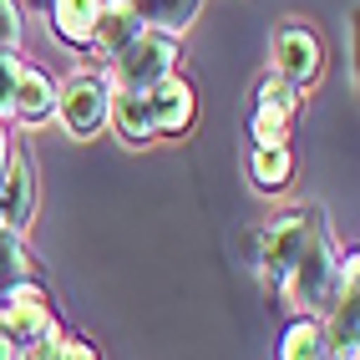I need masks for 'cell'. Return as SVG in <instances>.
I'll list each match as a JSON object with an SVG mask.
<instances>
[{"instance_id": "ba28073f", "label": "cell", "mask_w": 360, "mask_h": 360, "mask_svg": "<svg viewBox=\"0 0 360 360\" xmlns=\"http://www.w3.org/2000/svg\"><path fill=\"white\" fill-rule=\"evenodd\" d=\"M0 224L31 233L36 224V158L31 148H11V162L0 173Z\"/></svg>"}, {"instance_id": "44dd1931", "label": "cell", "mask_w": 360, "mask_h": 360, "mask_svg": "<svg viewBox=\"0 0 360 360\" xmlns=\"http://www.w3.org/2000/svg\"><path fill=\"white\" fill-rule=\"evenodd\" d=\"M26 56H15V51H0V122H6V112H11V91H15V71Z\"/></svg>"}, {"instance_id": "9c48e42d", "label": "cell", "mask_w": 360, "mask_h": 360, "mask_svg": "<svg viewBox=\"0 0 360 360\" xmlns=\"http://www.w3.org/2000/svg\"><path fill=\"white\" fill-rule=\"evenodd\" d=\"M142 97H148V112H153L158 137H183L188 127L198 122V91H193V82H188L183 71L162 77L158 86L142 91Z\"/></svg>"}, {"instance_id": "3957f363", "label": "cell", "mask_w": 360, "mask_h": 360, "mask_svg": "<svg viewBox=\"0 0 360 360\" xmlns=\"http://www.w3.org/2000/svg\"><path fill=\"white\" fill-rule=\"evenodd\" d=\"M107 112H112V82L107 71H71L66 82H56V117L51 122L66 127V137H97L107 132Z\"/></svg>"}, {"instance_id": "ac0fdd59", "label": "cell", "mask_w": 360, "mask_h": 360, "mask_svg": "<svg viewBox=\"0 0 360 360\" xmlns=\"http://www.w3.org/2000/svg\"><path fill=\"white\" fill-rule=\"evenodd\" d=\"M31 355H41V360H102V355H97V345H91L86 335L66 330V325H61V330H56L46 345H36Z\"/></svg>"}, {"instance_id": "cb8c5ba5", "label": "cell", "mask_w": 360, "mask_h": 360, "mask_svg": "<svg viewBox=\"0 0 360 360\" xmlns=\"http://www.w3.org/2000/svg\"><path fill=\"white\" fill-rule=\"evenodd\" d=\"M26 360H41V355H26Z\"/></svg>"}, {"instance_id": "603a6c76", "label": "cell", "mask_w": 360, "mask_h": 360, "mask_svg": "<svg viewBox=\"0 0 360 360\" xmlns=\"http://www.w3.org/2000/svg\"><path fill=\"white\" fill-rule=\"evenodd\" d=\"M11 148H15V142L6 137V122H0V173H6V162H11Z\"/></svg>"}, {"instance_id": "7402d4cb", "label": "cell", "mask_w": 360, "mask_h": 360, "mask_svg": "<svg viewBox=\"0 0 360 360\" xmlns=\"http://www.w3.org/2000/svg\"><path fill=\"white\" fill-rule=\"evenodd\" d=\"M0 360H26V350H20V345L11 340V330H6V320H0Z\"/></svg>"}, {"instance_id": "7c38bea8", "label": "cell", "mask_w": 360, "mask_h": 360, "mask_svg": "<svg viewBox=\"0 0 360 360\" xmlns=\"http://www.w3.org/2000/svg\"><path fill=\"white\" fill-rule=\"evenodd\" d=\"M122 6L137 15L142 31H158L167 41H178L193 31V20L203 15V0H122Z\"/></svg>"}, {"instance_id": "8fae6325", "label": "cell", "mask_w": 360, "mask_h": 360, "mask_svg": "<svg viewBox=\"0 0 360 360\" xmlns=\"http://www.w3.org/2000/svg\"><path fill=\"white\" fill-rule=\"evenodd\" d=\"M137 36H142V26H137V15L122 6V0H102L97 26H91V41H86V56L112 61V56H122Z\"/></svg>"}, {"instance_id": "8992f818", "label": "cell", "mask_w": 360, "mask_h": 360, "mask_svg": "<svg viewBox=\"0 0 360 360\" xmlns=\"http://www.w3.org/2000/svg\"><path fill=\"white\" fill-rule=\"evenodd\" d=\"M320 325H325L330 360H360V259L355 254L340 259V284H335Z\"/></svg>"}, {"instance_id": "277c9868", "label": "cell", "mask_w": 360, "mask_h": 360, "mask_svg": "<svg viewBox=\"0 0 360 360\" xmlns=\"http://www.w3.org/2000/svg\"><path fill=\"white\" fill-rule=\"evenodd\" d=\"M269 71L279 82L309 91L325 77V41H320V31L304 26V20H279V26L269 31Z\"/></svg>"}, {"instance_id": "2e32d148", "label": "cell", "mask_w": 360, "mask_h": 360, "mask_svg": "<svg viewBox=\"0 0 360 360\" xmlns=\"http://www.w3.org/2000/svg\"><path fill=\"white\" fill-rule=\"evenodd\" d=\"M249 183L259 193H284L295 183V153L290 148H249Z\"/></svg>"}, {"instance_id": "7a4b0ae2", "label": "cell", "mask_w": 360, "mask_h": 360, "mask_svg": "<svg viewBox=\"0 0 360 360\" xmlns=\"http://www.w3.org/2000/svg\"><path fill=\"white\" fill-rule=\"evenodd\" d=\"M320 219H325V208H290V213L269 219V224L249 238L254 264H259V279H264V290H269V295H279L284 274L295 269V259H300V249L309 244V233H315Z\"/></svg>"}, {"instance_id": "9a60e30c", "label": "cell", "mask_w": 360, "mask_h": 360, "mask_svg": "<svg viewBox=\"0 0 360 360\" xmlns=\"http://www.w3.org/2000/svg\"><path fill=\"white\" fill-rule=\"evenodd\" d=\"M31 279H36V254L26 249V233L0 224V300L11 290H20V284H31Z\"/></svg>"}, {"instance_id": "e0dca14e", "label": "cell", "mask_w": 360, "mask_h": 360, "mask_svg": "<svg viewBox=\"0 0 360 360\" xmlns=\"http://www.w3.org/2000/svg\"><path fill=\"white\" fill-rule=\"evenodd\" d=\"M300 102H304V91H300V86H290V82H279L274 71H264L259 86H254V107H264V112L300 117Z\"/></svg>"}, {"instance_id": "6da1fadb", "label": "cell", "mask_w": 360, "mask_h": 360, "mask_svg": "<svg viewBox=\"0 0 360 360\" xmlns=\"http://www.w3.org/2000/svg\"><path fill=\"white\" fill-rule=\"evenodd\" d=\"M340 249H335V238H330V224L320 219L315 224V233H309V244L300 249V259H295V269L284 274V284H279V300L295 309V315H325V304H330V295H335V284H340Z\"/></svg>"}, {"instance_id": "ffe728a7", "label": "cell", "mask_w": 360, "mask_h": 360, "mask_svg": "<svg viewBox=\"0 0 360 360\" xmlns=\"http://www.w3.org/2000/svg\"><path fill=\"white\" fill-rule=\"evenodd\" d=\"M20 46V0H0V51Z\"/></svg>"}, {"instance_id": "5b68a950", "label": "cell", "mask_w": 360, "mask_h": 360, "mask_svg": "<svg viewBox=\"0 0 360 360\" xmlns=\"http://www.w3.org/2000/svg\"><path fill=\"white\" fill-rule=\"evenodd\" d=\"M173 71H178V41H167L158 31H142L122 56L107 61V82L117 91H148L162 77H173Z\"/></svg>"}, {"instance_id": "5bb4252c", "label": "cell", "mask_w": 360, "mask_h": 360, "mask_svg": "<svg viewBox=\"0 0 360 360\" xmlns=\"http://www.w3.org/2000/svg\"><path fill=\"white\" fill-rule=\"evenodd\" d=\"M107 127L122 137L127 148H148V142H158V127H153V112H148V97H142V91H117L112 86Z\"/></svg>"}, {"instance_id": "52a82bcc", "label": "cell", "mask_w": 360, "mask_h": 360, "mask_svg": "<svg viewBox=\"0 0 360 360\" xmlns=\"http://www.w3.org/2000/svg\"><path fill=\"white\" fill-rule=\"evenodd\" d=\"M0 320H6L11 340L26 350V355H31L36 345H46V340H51V335L61 330L56 304H51V295H46L36 279H31V284H20V290H11L6 300H0Z\"/></svg>"}, {"instance_id": "d6986e66", "label": "cell", "mask_w": 360, "mask_h": 360, "mask_svg": "<svg viewBox=\"0 0 360 360\" xmlns=\"http://www.w3.org/2000/svg\"><path fill=\"white\" fill-rule=\"evenodd\" d=\"M290 127H295V117H279V112H264V107L249 112L254 148H290Z\"/></svg>"}, {"instance_id": "30bf717a", "label": "cell", "mask_w": 360, "mask_h": 360, "mask_svg": "<svg viewBox=\"0 0 360 360\" xmlns=\"http://www.w3.org/2000/svg\"><path fill=\"white\" fill-rule=\"evenodd\" d=\"M11 122H20V127H41V122H51L56 117V77L46 66H36V61H20V71H15V91H11Z\"/></svg>"}, {"instance_id": "4fadbf2b", "label": "cell", "mask_w": 360, "mask_h": 360, "mask_svg": "<svg viewBox=\"0 0 360 360\" xmlns=\"http://www.w3.org/2000/svg\"><path fill=\"white\" fill-rule=\"evenodd\" d=\"M97 11H102V0H46V26H51V36L61 46L86 51L91 26H97Z\"/></svg>"}]
</instances>
